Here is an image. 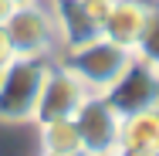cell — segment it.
<instances>
[{"label":"cell","mask_w":159,"mask_h":156,"mask_svg":"<svg viewBox=\"0 0 159 156\" xmlns=\"http://www.w3.org/2000/svg\"><path fill=\"white\" fill-rule=\"evenodd\" d=\"M71 119H75V129H78L81 153H85V156H115L122 116L108 105L105 95L88 92L85 102L78 105V112H75Z\"/></svg>","instance_id":"cell-4"},{"label":"cell","mask_w":159,"mask_h":156,"mask_svg":"<svg viewBox=\"0 0 159 156\" xmlns=\"http://www.w3.org/2000/svg\"><path fill=\"white\" fill-rule=\"evenodd\" d=\"M119 149H149V153H159V116L152 109L122 116Z\"/></svg>","instance_id":"cell-9"},{"label":"cell","mask_w":159,"mask_h":156,"mask_svg":"<svg viewBox=\"0 0 159 156\" xmlns=\"http://www.w3.org/2000/svg\"><path fill=\"white\" fill-rule=\"evenodd\" d=\"M3 31L10 37L14 54H24V58H48V54L61 44L54 14H51V7H48L44 0L14 3L10 17L3 21Z\"/></svg>","instance_id":"cell-3"},{"label":"cell","mask_w":159,"mask_h":156,"mask_svg":"<svg viewBox=\"0 0 159 156\" xmlns=\"http://www.w3.org/2000/svg\"><path fill=\"white\" fill-rule=\"evenodd\" d=\"M14 58V48H10V37H7V31H3V24H0V68Z\"/></svg>","instance_id":"cell-12"},{"label":"cell","mask_w":159,"mask_h":156,"mask_svg":"<svg viewBox=\"0 0 159 156\" xmlns=\"http://www.w3.org/2000/svg\"><path fill=\"white\" fill-rule=\"evenodd\" d=\"M41 153H78L81 149V139H78V129L75 119H54V122H41Z\"/></svg>","instance_id":"cell-10"},{"label":"cell","mask_w":159,"mask_h":156,"mask_svg":"<svg viewBox=\"0 0 159 156\" xmlns=\"http://www.w3.org/2000/svg\"><path fill=\"white\" fill-rule=\"evenodd\" d=\"M132 61V51L108 41V37H92V41H81L75 48H68V58H64V68H71L78 75V82L88 88V92H108L112 82L122 75Z\"/></svg>","instance_id":"cell-2"},{"label":"cell","mask_w":159,"mask_h":156,"mask_svg":"<svg viewBox=\"0 0 159 156\" xmlns=\"http://www.w3.org/2000/svg\"><path fill=\"white\" fill-rule=\"evenodd\" d=\"M152 112H156V116H159V98H156V105H152Z\"/></svg>","instance_id":"cell-17"},{"label":"cell","mask_w":159,"mask_h":156,"mask_svg":"<svg viewBox=\"0 0 159 156\" xmlns=\"http://www.w3.org/2000/svg\"><path fill=\"white\" fill-rule=\"evenodd\" d=\"M108 98V105L119 112V116H132V112H142V109H152L159 98V71H152L142 58L132 54L129 68L112 82L108 92H102Z\"/></svg>","instance_id":"cell-5"},{"label":"cell","mask_w":159,"mask_h":156,"mask_svg":"<svg viewBox=\"0 0 159 156\" xmlns=\"http://www.w3.org/2000/svg\"><path fill=\"white\" fill-rule=\"evenodd\" d=\"M54 14V24H58V34L68 48L81 44V41H92L98 37V17L81 3V0H44Z\"/></svg>","instance_id":"cell-8"},{"label":"cell","mask_w":159,"mask_h":156,"mask_svg":"<svg viewBox=\"0 0 159 156\" xmlns=\"http://www.w3.org/2000/svg\"><path fill=\"white\" fill-rule=\"evenodd\" d=\"M41 156H85V153L78 149V153H41Z\"/></svg>","instance_id":"cell-16"},{"label":"cell","mask_w":159,"mask_h":156,"mask_svg":"<svg viewBox=\"0 0 159 156\" xmlns=\"http://www.w3.org/2000/svg\"><path fill=\"white\" fill-rule=\"evenodd\" d=\"M115 156H159V153H149V149H115Z\"/></svg>","instance_id":"cell-14"},{"label":"cell","mask_w":159,"mask_h":156,"mask_svg":"<svg viewBox=\"0 0 159 156\" xmlns=\"http://www.w3.org/2000/svg\"><path fill=\"white\" fill-rule=\"evenodd\" d=\"M10 3H31V0H10Z\"/></svg>","instance_id":"cell-18"},{"label":"cell","mask_w":159,"mask_h":156,"mask_svg":"<svg viewBox=\"0 0 159 156\" xmlns=\"http://www.w3.org/2000/svg\"><path fill=\"white\" fill-rule=\"evenodd\" d=\"M88 88L78 82V75L71 68H48L44 85L37 95V109H34V122H54V119H71L78 112V105L85 102Z\"/></svg>","instance_id":"cell-6"},{"label":"cell","mask_w":159,"mask_h":156,"mask_svg":"<svg viewBox=\"0 0 159 156\" xmlns=\"http://www.w3.org/2000/svg\"><path fill=\"white\" fill-rule=\"evenodd\" d=\"M10 10H14V3H10V0H0V24L10 17Z\"/></svg>","instance_id":"cell-15"},{"label":"cell","mask_w":159,"mask_h":156,"mask_svg":"<svg viewBox=\"0 0 159 156\" xmlns=\"http://www.w3.org/2000/svg\"><path fill=\"white\" fill-rule=\"evenodd\" d=\"M132 54H135V58H142L152 71H159V3H156V7H149L146 24H142V34H139V41H135Z\"/></svg>","instance_id":"cell-11"},{"label":"cell","mask_w":159,"mask_h":156,"mask_svg":"<svg viewBox=\"0 0 159 156\" xmlns=\"http://www.w3.org/2000/svg\"><path fill=\"white\" fill-rule=\"evenodd\" d=\"M44 75H48L44 58L24 54H14L0 68V122H34Z\"/></svg>","instance_id":"cell-1"},{"label":"cell","mask_w":159,"mask_h":156,"mask_svg":"<svg viewBox=\"0 0 159 156\" xmlns=\"http://www.w3.org/2000/svg\"><path fill=\"white\" fill-rule=\"evenodd\" d=\"M81 3H85V7H88L92 14H95L98 21H102V14L108 10V3H112V0H81Z\"/></svg>","instance_id":"cell-13"},{"label":"cell","mask_w":159,"mask_h":156,"mask_svg":"<svg viewBox=\"0 0 159 156\" xmlns=\"http://www.w3.org/2000/svg\"><path fill=\"white\" fill-rule=\"evenodd\" d=\"M146 14H149V7H146L142 0H112L108 10H105L102 21H98V34L132 51L135 41H139V34H142Z\"/></svg>","instance_id":"cell-7"}]
</instances>
